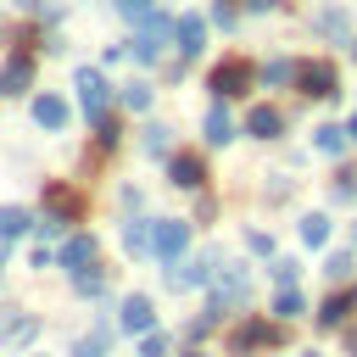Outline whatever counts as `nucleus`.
<instances>
[{
  "instance_id": "31",
  "label": "nucleus",
  "mask_w": 357,
  "mask_h": 357,
  "mask_svg": "<svg viewBox=\"0 0 357 357\" xmlns=\"http://www.w3.org/2000/svg\"><path fill=\"white\" fill-rule=\"evenodd\" d=\"M273 279H279V284H296V262L279 257V262H273Z\"/></svg>"
},
{
  "instance_id": "1",
  "label": "nucleus",
  "mask_w": 357,
  "mask_h": 357,
  "mask_svg": "<svg viewBox=\"0 0 357 357\" xmlns=\"http://www.w3.org/2000/svg\"><path fill=\"white\" fill-rule=\"evenodd\" d=\"M73 89H78L84 117H89V123H106V106H112V84H106V73H100V67H78V73H73Z\"/></svg>"
},
{
  "instance_id": "2",
  "label": "nucleus",
  "mask_w": 357,
  "mask_h": 357,
  "mask_svg": "<svg viewBox=\"0 0 357 357\" xmlns=\"http://www.w3.org/2000/svg\"><path fill=\"white\" fill-rule=\"evenodd\" d=\"M296 84H301L307 100H324V95L340 89V67L329 56H307V61H296Z\"/></svg>"
},
{
  "instance_id": "21",
  "label": "nucleus",
  "mask_w": 357,
  "mask_h": 357,
  "mask_svg": "<svg viewBox=\"0 0 357 357\" xmlns=\"http://www.w3.org/2000/svg\"><path fill=\"white\" fill-rule=\"evenodd\" d=\"M301 240H307V245H329V218H324V212H307V218H301Z\"/></svg>"
},
{
  "instance_id": "34",
  "label": "nucleus",
  "mask_w": 357,
  "mask_h": 357,
  "mask_svg": "<svg viewBox=\"0 0 357 357\" xmlns=\"http://www.w3.org/2000/svg\"><path fill=\"white\" fill-rule=\"evenodd\" d=\"M273 6H279V0H245V11H257V17H262V11H273Z\"/></svg>"
},
{
  "instance_id": "26",
  "label": "nucleus",
  "mask_w": 357,
  "mask_h": 357,
  "mask_svg": "<svg viewBox=\"0 0 357 357\" xmlns=\"http://www.w3.org/2000/svg\"><path fill=\"white\" fill-rule=\"evenodd\" d=\"M346 273H351V251H329V257H324V279H329V284H340Z\"/></svg>"
},
{
  "instance_id": "19",
  "label": "nucleus",
  "mask_w": 357,
  "mask_h": 357,
  "mask_svg": "<svg viewBox=\"0 0 357 357\" xmlns=\"http://www.w3.org/2000/svg\"><path fill=\"white\" fill-rule=\"evenodd\" d=\"M346 139H351V134H346V128H340V123H324V128H318V139H312V145H318V151H324V156H340V151H346Z\"/></svg>"
},
{
  "instance_id": "18",
  "label": "nucleus",
  "mask_w": 357,
  "mask_h": 357,
  "mask_svg": "<svg viewBox=\"0 0 357 357\" xmlns=\"http://www.w3.org/2000/svg\"><path fill=\"white\" fill-rule=\"evenodd\" d=\"M318 33H329V39H346V33H351V17H346L340 6H329V11H318Z\"/></svg>"
},
{
  "instance_id": "39",
  "label": "nucleus",
  "mask_w": 357,
  "mask_h": 357,
  "mask_svg": "<svg viewBox=\"0 0 357 357\" xmlns=\"http://www.w3.org/2000/svg\"><path fill=\"white\" fill-rule=\"evenodd\" d=\"M301 357H318V351H301Z\"/></svg>"
},
{
  "instance_id": "9",
  "label": "nucleus",
  "mask_w": 357,
  "mask_h": 357,
  "mask_svg": "<svg viewBox=\"0 0 357 357\" xmlns=\"http://www.w3.org/2000/svg\"><path fill=\"white\" fill-rule=\"evenodd\" d=\"M151 324H156L151 296H123V329H128V335H145Z\"/></svg>"
},
{
  "instance_id": "8",
  "label": "nucleus",
  "mask_w": 357,
  "mask_h": 357,
  "mask_svg": "<svg viewBox=\"0 0 357 357\" xmlns=\"http://www.w3.org/2000/svg\"><path fill=\"white\" fill-rule=\"evenodd\" d=\"M95 251H100V245H95V234H73V240H61V268H67V273H78V268H89V262H95Z\"/></svg>"
},
{
  "instance_id": "23",
  "label": "nucleus",
  "mask_w": 357,
  "mask_h": 357,
  "mask_svg": "<svg viewBox=\"0 0 357 357\" xmlns=\"http://www.w3.org/2000/svg\"><path fill=\"white\" fill-rule=\"evenodd\" d=\"M301 307H307V301H301V290H296V284H284V290L273 296V318H284V324H290Z\"/></svg>"
},
{
  "instance_id": "22",
  "label": "nucleus",
  "mask_w": 357,
  "mask_h": 357,
  "mask_svg": "<svg viewBox=\"0 0 357 357\" xmlns=\"http://www.w3.org/2000/svg\"><path fill=\"white\" fill-rule=\"evenodd\" d=\"M73 290H78V296H100V290H106V273H100L95 262L78 268V273H73Z\"/></svg>"
},
{
  "instance_id": "10",
  "label": "nucleus",
  "mask_w": 357,
  "mask_h": 357,
  "mask_svg": "<svg viewBox=\"0 0 357 357\" xmlns=\"http://www.w3.org/2000/svg\"><path fill=\"white\" fill-rule=\"evenodd\" d=\"M167 178H173L178 190H195V184L206 178V167H201V156H195V151H184V156H173V162H167Z\"/></svg>"
},
{
  "instance_id": "37",
  "label": "nucleus",
  "mask_w": 357,
  "mask_h": 357,
  "mask_svg": "<svg viewBox=\"0 0 357 357\" xmlns=\"http://www.w3.org/2000/svg\"><path fill=\"white\" fill-rule=\"evenodd\" d=\"M17 6H28V11H33V6H39V0H17Z\"/></svg>"
},
{
  "instance_id": "6",
  "label": "nucleus",
  "mask_w": 357,
  "mask_h": 357,
  "mask_svg": "<svg viewBox=\"0 0 357 357\" xmlns=\"http://www.w3.org/2000/svg\"><path fill=\"white\" fill-rule=\"evenodd\" d=\"M218 279V251H201L195 262H178L173 273H167V284L173 290H190V284H212Z\"/></svg>"
},
{
  "instance_id": "15",
  "label": "nucleus",
  "mask_w": 357,
  "mask_h": 357,
  "mask_svg": "<svg viewBox=\"0 0 357 357\" xmlns=\"http://www.w3.org/2000/svg\"><path fill=\"white\" fill-rule=\"evenodd\" d=\"M357 301V284L346 290V296H329L324 307H318V329H335V324H346V307Z\"/></svg>"
},
{
  "instance_id": "3",
  "label": "nucleus",
  "mask_w": 357,
  "mask_h": 357,
  "mask_svg": "<svg viewBox=\"0 0 357 357\" xmlns=\"http://www.w3.org/2000/svg\"><path fill=\"white\" fill-rule=\"evenodd\" d=\"M245 84H251V61H245V56H223V61L206 73V89H212L218 100H234V95H245Z\"/></svg>"
},
{
  "instance_id": "7",
  "label": "nucleus",
  "mask_w": 357,
  "mask_h": 357,
  "mask_svg": "<svg viewBox=\"0 0 357 357\" xmlns=\"http://www.w3.org/2000/svg\"><path fill=\"white\" fill-rule=\"evenodd\" d=\"M173 45H178V56H201V50H206V22H201L195 11H184V17L173 22Z\"/></svg>"
},
{
  "instance_id": "27",
  "label": "nucleus",
  "mask_w": 357,
  "mask_h": 357,
  "mask_svg": "<svg viewBox=\"0 0 357 357\" xmlns=\"http://www.w3.org/2000/svg\"><path fill=\"white\" fill-rule=\"evenodd\" d=\"M123 106H134V112H145V106H151V84H139V78H134V84L123 89Z\"/></svg>"
},
{
  "instance_id": "25",
  "label": "nucleus",
  "mask_w": 357,
  "mask_h": 357,
  "mask_svg": "<svg viewBox=\"0 0 357 357\" xmlns=\"http://www.w3.org/2000/svg\"><path fill=\"white\" fill-rule=\"evenodd\" d=\"M123 245H128L134 257H139V251H151V229H145V218H134V223L123 229Z\"/></svg>"
},
{
  "instance_id": "35",
  "label": "nucleus",
  "mask_w": 357,
  "mask_h": 357,
  "mask_svg": "<svg viewBox=\"0 0 357 357\" xmlns=\"http://www.w3.org/2000/svg\"><path fill=\"white\" fill-rule=\"evenodd\" d=\"M346 346H351V357H357V329H351V335H346Z\"/></svg>"
},
{
  "instance_id": "12",
  "label": "nucleus",
  "mask_w": 357,
  "mask_h": 357,
  "mask_svg": "<svg viewBox=\"0 0 357 357\" xmlns=\"http://www.w3.org/2000/svg\"><path fill=\"white\" fill-rule=\"evenodd\" d=\"M33 123L39 128H67V100L61 95H33Z\"/></svg>"
},
{
  "instance_id": "28",
  "label": "nucleus",
  "mask_w": 357,
  "mask_h": 357,
  "mask_svg": "<svg viewBox=\"0 0 357 357\" xmlns=\"http://www.w3.org/2000/svg\"><path fill=\"white\" fill-rule=\"evenodd\" d=\"M167 134H173V128L151 123V128H145V151H151V156H167Z\"/></svg>"
},
{
  "instance_id": "29",
  "label": "nucleus",
  "mask_w": 357,
  "mask_h": 357,
  "mask_svg": "<svg viewBox=\"0 0 357 357\" xmlns=\"http://www.w3.org/2000/svg\"><path fill=\"white\" fill-rule=\"evenodd\" d=\"M117 11H123L128 22H145V17H151V0H117Z\"/></svg>"
},
{
  "instance_id": "20",
  "label": "nucleus",
  "mask_w": 357,
  "mask_h": 357,
  "mask_svg": "<svg viewBox=\"0 0 357 357\" xmlns=\"http://www.w3.org/2000/svg\"><path fill=\"white\" fill-rule=\"evenodd\" d=\"M45 206H50V218H78V195H73V190H61V184H50Z\"/></svg>"
},
{
  "instance_id": "24",
  "label": "nucleus",
  "mask_w": 357,
  "mask_h": 357,
  "mask_svg": "<svg viewBox=\"0 0 357 357\" xmlns=\"http://www.w3.org/2000/svg\"><path fill=\"white\" fill-rule=\"evenodd\" d=\"M284 78H296V61H284V56H273V61L262 67V84H268V89H279Z\"/></svg>"
},
{
  "instance_id": "14",
  "label": "nucleus",
  "mask_w": 357,
  "mask_h": 357,
  "mask_svg": "<svg viewBox=\"0 0 357 357\" xmlns=\"http://www.w3.org/2000/svg\"><path fill=\"white\" fill-rule=\"evenodd\" d=\"M257 346H273V329L251 318V324H240V329H234V351L245 357V351H257Z\"/></svg>"
},
{
  "instance_id": "32",
  "label": "nucleus",
  "mask_w": 357,
  "mask_h": 357,
  "mask_svg": "<svg viewBox=\"0 0 357 357\" xmlns=\"http://www.w3.org/2000/svg\"><path fill=\"white\" fill-rule=\"evenodd\" d=\"M100 346H106V335H89V340H78L73 357H100Z\"/></svg>"
},
{
  "instance_id": "13",
  "label": "nucleus",
  "mask_w": 357,
  "mask_h": 357,
  "mask_svg": "<svg viewBox=\"0 0 357 357\" xmlns=\"http://www.w3.org/2000/svg\"><path fill=\"white\" fill-rule=\"evenodd\" d=\"M279 128H284V117H279L273 106H251V112H245V134H257V139H273Z\"/></svg>"
},
{
  "instance_id": "33",
  "label": "nucleus",
  "mask_w": 357,
  "mask_h": 357,
  "mask_svg": "<svg viewBox=\"0 0 357 357\" xmlns=\"http://www.w3.org/2000/svg\"><path fill=\"white\" fill-rule=\"evenodd\" d=\"M212 22H223V28H234V22H240V11H234V6H229V0H223V6H218V11H212Z\"/></svg>"
},
{
  "instance_id": "38",
  "label": "nucleus",
  "mask_w": 357,
  "mask_h": 357,
  "mask_svg": "<svg viewBox=\"0 0 357 357\" xmlns=\"http://www.w3.org/2000/svg\"><path fill=\"white\" fill-rule=\"evenodd\" d=\"M351 56H357V39H351Z\"/></svg>"
},
{
  "instance_id": "17",
  "label": "nucleus",
  "mask_w": 357,
  "mask_h": 357,
  "mask_svg": "<svg viewBox=\"0 0 357 357\" xmlns=\"http://www.w3.org/2000/svg\"><path fill=\"white\" fill-rule=\"evenodd\" d=\"M28 229H33V212H28V206H0V234H6V240L28 234Z\"/></svg>"
},
{
  "instance_id": "30",
  "label": "nucleus",
  "mask_w": 357,
  "mask_h": 357,
  "mask_svg": "<svg viewBox=\"0 0 357 357\" xmlns=\"http://www.w3.org/2000/svg\"><path fill=\"white\" fill-rule=\"evenodd\" d=\"M139 357H167V340H162V335H151V329H145V346H139Z\"/></svg>"
},
{
  "instance_id": "36",
  "label": "nucleus",
  "mask_w": 357,
  "mask_h": 357,
  "mask_svg": "<svg viewBox=\"0 0 357 357\" xmlns=\"http://www.w3.org/2000/svg\"><path fill=\"white\" fill-rule=\"evenodd\" d=\"M346 134H351V139H357V117H351V123H346Z\"/></svg>"
},
{
  "instance_id": "16",
  "label": "nucleus",
  "mask_w": 357,
  "mask_h": 357,
  "mask_svg": "<svg viewBox=\"0 0 357 357\" xmlns=\"http://www.w3.org/2000/svg\"><path fill=\"white\" fill-rule=\"evenodd\" d=\"M234 139V123H229V112H223V100L206 112V145H229Z\"/></svg>"
},
{
  "instance_id": "5",
  "label": "nucleus",
  "mask_w": 357,
  "mask_h": 357,
  "mask_svg": "<svg viewBox=\"0 0 357 357\" xmlns=\"http://www.w3.org/2000/svg\"><path fill=\"white\" fill-rule=\"evenodd\" d=\"M184 245H190V223H178V218L151 223V257H178Z\"/></svg>"
},
{
  "instance_id": "11",
  "label": "nucleus",
  "mask_w": 357,
  "mask_h": 357,
  "mask_svg": "<svg viewBox=\"0 0 357 357\" xmlns=\"http://www.w3.org/2000/svg\"><path fill=\"white\" fill-rule=\"evenodd\" d=\"M33 84V61L28 56H11L6 67H0V95H22Z\"/></svg>"
},
{
  "instance_id": "4",
  "label": "nucleus",
  "mask_w": 357,
  "mask_h": 357,
  "mask_svg": "<svg viewBox=\"0 0 357 357\" xmlns=\"http://www.w3.org/2000/svg\"><path fill=\"white\" fill-rule=\"evenodd\" d=\"M173 22H178V17H162V11H151V17H145V33L134 39V56H139V61H156V56L167 50V39H173Z\"/></svg>"
}]
</instances>
